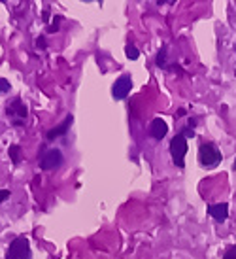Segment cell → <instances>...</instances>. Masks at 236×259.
Returning <instances> with one entry per match:
<instances>
[{
	"label": "cell",
	"instance_id": "7a4b0ae2",
	"mask_svg": "<svg viewBox=\"0 0 236 259\" xmlns=\"http://www.w3.org/2000/svg\"><path fill=\"white\" fill-rule=\"evenodd\" d=\"M170 155L172 161L178 169H183L185 167V155H187V138L183 136L182 132L176 134L170 140Z\"/></svg>",
	"mask_w": 236,
	"mask_h": 259
},
{
	"label": "cell",
	"instance_id": "52a82bcc",
	"mask_svg": "<svg viewBox=\"0 0 236 259\" xmlns=\"http://www.w3.org/2000/svg\"><path fill=\"white\" fill-rule=\"evenodd\" d=\"M72 123H74V116H66L65 121H63L61 125H57V127H53V129L47 130L45 138H47V140H55V138H61V136H65L66 132H68V129L72 127Z\"/></svg>",
	"mask_w": 236,
	"mask_h": 259
},
{
	"label": "cell",
	"instance_id": "e0dca14e",
	"mask_svg": "<svg viewBox=\"0 0 236 259\" xmlns=\"http://www.w3.org/2000/svg\"><path fill=\"white\" fill-rule=\"evenodd\" d=\"M235 169H236V159H235Z\"/></svg>",
	"mask_w": 236,
	"mask_h": 259
},
{
	"label": "cell",
	"instance_id": "ba28073f",
	"mask_svg": "<svg viewBox=\"0 0 236 259\" xmlns=\"http://www.w3.org/2000/svg\"><path fill=\"white\" fill-rule=\"evenodd\" d=\"M166 132H168V125L162 118H155L150 123V134L155 140H162L166 136Z\"/></svg>",
	"mask_w": 236,
	"mask_h": 259
},
{
	"label": "cell",
	"instance_id": "8992f818",
	"mask_svg": "<svg viewBox=\"0 0 236 259\" xmlns=\"http://www.w3.org/2000/svg\"><path fill=\"white\" fill-rule=\"evenodd\" d=\"M130 89H132V78L129 74L121 76L119 80H116V84L112 86V97L123 100V98L129 97Z\"/></svg>",
	"mask_w": 236,
	"mask_h": 259
},
{
	"label": "cell",
	"instance_id": "30bf717a",
	"mask_svg": "<svg viewBox=\"0 0 236 259\" xmlns=\"http://www.w3.org/2000/svg\"><path fill=\"white\" fill-rule=\"evenodd\" d=\"M125 53H127V57H129L130 61H136L140 57V51L136 49L134 43H127V45H125Z\"/></svg>",
	"mask_w": 236,
	"mask_h": 259
},
{
	"label": "cell",
	"instance_id": "8fae6325",
	"mask_svg": "<svg viewBox=\"0 0 236 259\" xmlns=\"http://www.w3.org/2000/svg\"><path fill=\"white\" fill-rule=\"evenodd\" d=\"M155 65L159 68H166V47H162L161 51L157 53V59H155Z\"/></svg>",
	"mask_w": 236,
	"mask_h": 259
},
{
	"label": "cell",
	"instance_id": "6da1fadb",
	"mask_svg": "<svg viewBox=\"0 0 236 259\" xmlns=\"http://www.w3.org/2000/svg\"><path fill=\"white\" fill-rule=\"evenodd\" d=\"M223 159L219 148L215 146L214 142H202L198 148V163L202 165L204 169H215Z\"/></svg>",
	"mask_w": 236,
	"mask_h": 259
},
{
	"label": "cell",
	"instance_id": "2e32d148",
	"mask_svg": "<svg viewBox=\"0 0 236 259\" xmlns=\"http://www.w3.org/2000/svg\"><path fill=\"white\" fill-rule=\"evenodd\" d=\"M182 134L185 136V138H187V136H191V138H193V136H195L193 129H183V130H182Z\"/></svg>",
	"mask_w": 236,
	"mask_h": 259
},
{
	"label": "cell",
	"instance_id": "4fadbf2b",
	"mask_svg": "<svg viewBox=\"0 0 236 259\" xmlns=\"http://www.w3.org/2000/svg\"><path fill=\"white\" fill-rule=\"evenodd\" d=\"M10 82L6 78H0V95H8L10 93Z\"/></svg>",
	"mask_w": 236,
	"mask_h": 259
},
{
	"label": "cell",
	"instance_id": "5b68a950",
	"mask_svg": "<svg viewBox=\"0 0 236 259\" xmlns=\"http://www.w3.org/2000/svg\"><path fill=\"white\" fill-rule=\"evenodd\" d=\"M6 114H8V118L11 119V123H13L15 127L25 125V121H27V106L23 104L19 97H15L10 104L6 106Z\"/></svg>",
	"mask_w": 236,
	"mask_h": 259
},
{
	"label": "cell",
	"instance_id": "9a60e30c",
	"mask_svg": "<svg viewBox=\"0 0 236 259\" xmlns=\"http://www.w3.org/2000/svg\"><path fill=\"white\" fill-rule=\"evenodd\" d=\"M10 189H0V205L6 201V199H10Z\"/></svg>",
	"mask_w": 236,
	"mask_h": 259
},
{
	"label": "cell",
	"instance_id": "9c48e42d",
	"mask_svg": "<svg viewBox=\"0 0 236 259\" xmlns=\"http://www.w3.org/2000/svg\"><path fill=\"white\" fill-rule=\"evenodd\" d=\"M208 214L214 217L215 221H225L229 217V205L227 203H217V205H210L208 206Z\"/></svg>",
	"mask_w": 236,
	"mask_h": 259
},
{
	"label": "cell",
	"instance_id": "7c38bea8",
	"mask_svg": "<svg viewBox=\"0 0 236 259\" xmlns=\"http://www.w3.org/2000/svg\"><path fill=\"white\" fill-rule=\"evenodd\" d=\"M10 157L13 163H19L21 161V148L19 146H11L10 148Z\"/></svg>",
	"mask_w": 236,
	"mask_h": 259
},
{
	"label": "cell",
	"instance_id": "5bb4252c",
	"mask_svg": "<svg viewBox=\"0 0 236 259\" xmlns=\"http://www.w3.org/2000/svg\"><path fill=\"white\" fill-rule=\"evenodd\" d=\"M221 259H236V244L235 246H231V248L227 250L225 254H223V258Z\"/></svg>",
	"mask_w": 236,
	"mask_h": 259
},
{
	"label": "cell",
	"instance_id": "3957f363",
	"mask_svg": "<svg viewBox=\"0 0 236 259\" xmlns=\"http://www.w3.org/2000/svg\"><path fill=\"white\" fill-rule=\"evenodd\" d=\"M65 163V155L59 148H49L40 157V169L42 171H57Z\"/></svg>",
	"mask_w": 236,
	"mask_h": 259
},
{
	"label": "cell",
	"instance_id": "277c9868",
	"mask_svg": "<svg viewBox=\"0 0 236 259\" xmlns=\"http://www.w3.org/2000/svg\"><path fill=\"white\" fill-rule=\"evenodd\" d=\"M6 259H31V246H29V238L17 237L10 244V248L6 252Z\"/></svg>",
	"mask_w": 236,
	"mask_h": 259
}]
</instances>
